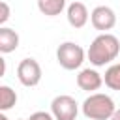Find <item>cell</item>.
Instances as JSON below:
<instances>
[{
    "instance_id": "cell-15",
    "label": "cell",
    "mask_w": 120,
    "mask_h": 120,
    "mask_svg": "<svg viewBox=\"0 0 120 120\" xmlns=\"http://www.w3.org/2000/svg\"><path fill=\"white\" fill-rule=\"evenodd\" d=\"M6 75V60L2 58V54H0V79Z\"/></svg>"
},
{
    "instance_id": "cell-12",
    "label": "cell",
    "mask_w": 120,
    "mask_h": 120,
    "mask_svg": "<svg viewBox=\"0 0 120 120\" xmlns=\"http://www.w3.org/2000/svg\"><path fill=\"white\" fill-rule=\"evenodd\" d=\"M103 82L111 90H120V62L118 64H112L111 68H107L105 77H103Z\"/></svg>"
},
{
    "instance_id": "cell-6",
    "label": "cell",
    "mask_w": 120,
    "mask_h": 120,
    "mask_svg": "<svg viewBox=\"0 0 120 120\" xmlns=\"http://www.w3.org/2000/svg\"><path fill=\"white\" fill-rule=\"evenodd\" d=\"M90 22H92V26L96 30H101L105 34L107 30L114 28V24H116V13L109 6H98L90 13Z\"/></svg>"
},
{
    "instance_id": "cell-14",
    "label": "cell",
    "mask_w": 120,
    "mask_h": 120,
    "mask_svg": "<svg viewBox=\"0 0 120 120\" xmlns=\"http://www.w3.org/2000/svg\"><path fill=\"white\" fill-rule=\"evenodd\" d=\"M26 120H54V116H52L51 112H45V111H38V112L30 114V118H26Z\"/></svg>"
},
{
    "instance_id": "cell-4",
    "label": "cell",
    "mask_w": 120,
    "mask_h": 120,
    "mask_svg": "<svg viewBox=\"0 0 120 120\" xmlns=\"http://www.w3.org/2000/svg\"><path fill=\"white\" fill-rule=\"evenodd\" d=\"M51 114L54 116V120H75L79 114V105L75 98L60 94L51 101Z\"/></svg>"
},
{
    "instance_id": "cell-16",
    "label": "cell",
    "mask_w": 120,
    "mask_h": 120,
    "mask_svg": "<svg viewBox=\"0 0 120 120\" xmlns=\"http://www.w3.org/2000/svg\"><path fill=\"white\" fill-rule=\"evenodd\" d=\"M109 120H120V109H116V111L112 112V116H111Z\"/></svg>"
},
{
    "instance_id": "cell-13",
    "label": "cell",
    "mask_w": 120,
    "mask_h": 120,
    "mask_svg": "<svg viewBox=\"0 0 120 120\" xmlns=\"http://www.w3.org/2000/svg\"><path fill=\"white\" fill-rule=\"evenodd\" d=\"M9 15H11V8H9L6 2H2V0H0V26H2L4 22H8Z\"/></svg>"
},
{
    "instance_id": "cell-2",
    "label": "cell",
    "mask_w": 120,
    "mask_h": 120,
    "mask_svg": "<svg viewBox=\"0 0 120 120\" xmlns=\"http://www.w3.org/2000/svg\"><path fill=\"white\" fill-rule=\"evenodd\" d=\"M114 111L116 105L112 98L101 92H94L82 101V114L90 120H109Z\"/></svg>"
},
{
    "instance_id": "cell-7",
    "label": "cell",
    "mask_w": 120,
    "mask_h": 120,
    "mask_svg": "<svg viewBox=\"0 0 120 120\" xmlns=\"http://www.w3.org/2000/svg\"><path fill=\"white\" fill-rule=\"evenodd\" d=\"M103 84V77L96 71V69H90V68H84L79 71L77 75V86L81 90H86V92H94V90H99Z\"/></svg>"
},
{
    "instance_id": "cell-10",
    "label": "cell",
    "mask_w": 120,
    "mask_h": 120,
    "mask_svg": "<svg viewBox=\"0 0 120 120\" xmlns=\"http://www.w3.org/2000/svg\"><path fill=\"white\" fill-rule=\"evenodd\" d=\"M66 0H38V9L47 17H56L64 11Z\"/></svg>"
},
{
    "instance_id": "cell-11",
    "label": "cell",
    "mask_w": 120,
    "mask_h": 120,
    "mask_svg": "<svg viewBox=\"0 0 120 120\" xmlns=\"http://www.w3.org/2000/svg\"><path fill=\"white\" fill-rule=\"evenodd\" d=\"M17 103V92L8 86V84H0V111H9L13 109Z\"/></svg>"
},
{
    "instance_id": "cell-9",
    "label": "cell",
    "mask_w": 120,
    "mask_h": 120,
    "mask_svg": "<svg viewBox=\"0 0 120 120\" xmlns=\"http://www.w3.org/2000/svg\"><path fill=\"white\" fill-rule=\"evenodd\" d=\"M19 47V34L13 28L0 26V54H9Z\"/></svg>"
},
{
    "instance_id": "cell-18",
    "label": "cell",
    "mask_w": 120,
    "mask_h": 120,
    "mask_svg": "<svg viewBox=\"0 0 120 120\" xmlns=\"http://www.w3.org/2000/svg\"><path fill=\"white\" fill-rule=\"evenodd\" d=\"M19 120H24V118H19Z\"/></svg>"
},
{
    "instance_id": "cell-8",
    "label": "cell",
    "mask_w": 120,
    "mask_h": 120,
    "mask_svg": "<svg viewBox=\"0 0 120 120\" xmlns=\"http://www.w3.org/2000/svg\"><path fill=\"white\" fill-rule=\"evenodd\" d=\"M66 15H68V22L73 28H82L88 22V17H90L88 8L82 2H71L66 9Z\"/></svg>"
},
{
    "instance_id": "cell-3",
    "label": "cell",
    "mask_w": 120,
    "mask_h": 120,
    "mask_svg": "<svg viewBox=\"0 0 120 120\" xmlns=\"http://www.w3.org/2000/svg\"><path fill=\"white\" fill-rule=\"evenodd\" d=\"M56 60L68 71L79 69L84 62V49L81 45H77L75 41H64L56 49Z\"/></svg>"
},
{
    "instance_id": "cell-17",
    "label": "cell",
    "mask_w": 120,
    "mask_h": 120,
    "mask_svg": "<svg viewBox=\"0 0 120 120\" xmlns=\"http://www.w3.org/2000/svg\"><path fill=\"white\" fill-rule=\"evenodd\" d=\"M0 120H9V118H8V116H6V114H4L2 111H0Z\"/></svg>"
},
{
    "instance_id": "cell-5",
    "label": "cell",
    "mask_w": 120,
    "mask_h": 120,
    "mask_svg": "<svg viewBox=\"0 0 120 120\" xmlns=\"http://www.w3.org/2000/svg\"><path fill=\"white\" fill-rule=\"evenodd\" d=\"M41 75V66L36 58H22L17 66V79L22 86H38Z\"/></svg>"
},
{
    "instance_id": "cell-1",
    "label": "cell",
    "mask_w": 120,
    "mask_h": 120,
    "mask_svg": "<svg viewBox=\"0 0 120 120\" xmlns=\"http://www.w3.org/2000/svg\"><path fill=\"white\" fill-rule=\"evenodd\" d=\"M120 52V41L116 36L105 32V34H99L88 47L86 51V56L90 60L92 66L96 68H101L109 62H112Z\"/></svg>"
}]
</instances>
